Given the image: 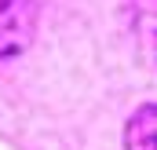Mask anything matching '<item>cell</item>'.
Instances as JSON below:
<instances>
[{"label": "cell", "instance_id": "obj_1", "mask_svg": "<svg viewBox=\"0 0 157 150\" xmlns=\"http://www.w3.org/2000/svg\"><path fill=\"white\" fill-rule=\"evenodd\" d=\"M37 26V0H0V59L26 51Z\"/></svg>", "mask_w": 157, "mask_h": 150}, {"label": "cell", "instance_id": "obj_2", "mask_svg": "<svg viewBox=\"0 0 157 150\" xmlns=\"http://www.w3.org/2000/svg\"><path fill=\"white\" fill-rule=\"evenodd\" d=\"M124 150H157V103L139 106L124 124Z\"/></svg>", "mask_w": 157, "mask_h": 150}]
</instances>
